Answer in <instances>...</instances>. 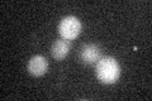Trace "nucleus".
I'll return each mask as SVG.
<instances>
[{"label": "nucleus", "instance_id": "obj_4", "mask_svg": "<svg viewBox=\"0 0 152 101\" xmlns=\"http://www.w3.org/2000/svg\"><path fill=\"white\" fill-rule=\"evenodd\" d=\"M80 60L85 65H93L100 60V49L96 44H86L80 52Z\"/></svg>", "mask_w": 152, "mask_h": 101}, {"label": "nucleus", "instance_id": "obj_2", "mask_svg": "<svg viewBox=\"0 0 152 101\" xmlns=\"http://www.w3.org/2000/svg\"><path fill=\"white\" fill-rule=\"evenodd\" d=\"M81 31V23L76 17H66L60 22L58 32L65 41H72L80 34Z\"/></svg>", "mask_w": 152, "mask_h": 101}, {"label": "nucleus", "instance_id": "obj_5", "mask_svg": "<svg viewBox=\"0 0 152 101\" xmlns=\"http://www.w3.org/2000/svg\"><path fill=\"white\" fill-rule=\"evenodd\" d=\"M52 56L56 60H64L66 56H67L69 51H70V44L69 42L64 41H56L53 44H52Z\"/></svg>", "mask_w": 152, "mask_h": 101}, {"label": "nucleus", "instance_id": "obj_3", "mask_svg": "<svg viewBox=\"0 0 152 101\" xmlns=\"http://www.w3.org/2000/svg\"><path fill=\"white\" fill-rule=\"evenodd\" d=\"M47 68H48V62L41 54L33 56L28 62V72L32 76H36V77L45 75Z\"/></svg>", "mask_w": 152, "mask_h": 101}, {"label": "nucleus", "instance_id": "obj_1", "mask_svg": "<svg viewBox=\"0 0 152 101\" xmlns=\"http://www.w3.org/2000/svg\"><path fill=\"white\" fill-rule=\"evenodd\" d=\"M95 72H96V78L102 84L110 85L119 78L121 67L113 57H104L98 61Z\"/></svg>", "mask_w": 152, "mask_h": 101}]
</instances>
